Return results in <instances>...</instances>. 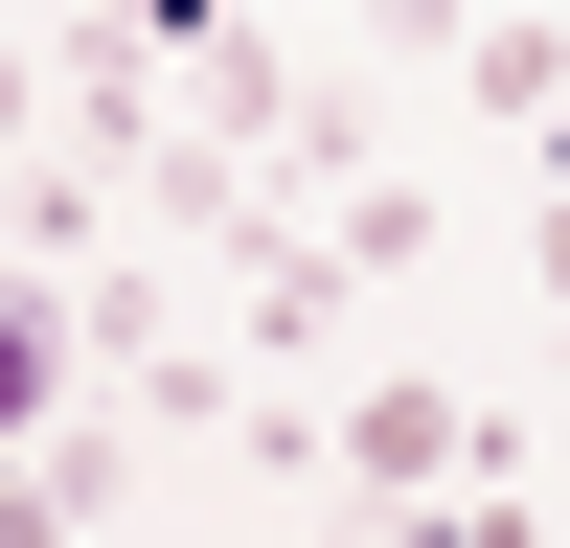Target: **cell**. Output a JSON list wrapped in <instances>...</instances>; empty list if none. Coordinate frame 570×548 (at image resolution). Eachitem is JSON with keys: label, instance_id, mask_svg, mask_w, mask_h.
<instances>
[{"label": "cell", "instance_id": "obj_1", "mask_svg": "<svg viewBox=\"0 0 570 548\" xmlns=\"http://www.w3.org/2000/svg\"><path fill=\"white\" fill-rule=\"evenodd\" d=\"M206 274H228V343H252V365H320V343L365 320V274H343V228H320L297 183H252V206L206 228Z\"/></svg>", "mask_w": 570, "mask_h": 548}, {"label": "cell", "instance_id": "obj_2", "mask_svg": "<svg viewBox=\"0 0 570 548\" xmlns=\"http://www.w3.org/2000/svg\"><path fill=\"white\" fill-rule=\"evenodd\" d=\"M320 480H343L365 526H434V502L480 480V411H456V389H411V365H365V389L320 411Z\"/></svg>", "mask_w": 570, "mask_h": 548}, {"label": "cell", "instance_id": "obj_3", "mask_svg": "<svg viewBox=\"0 0 570 548\" xmlns=\"http://www.w3.org/2000/svg\"><path fill=\"white\" fill-rule=\"evenodd\" d=\"M115 411H137L160 457H228V434H252V343H206V320H183V343L115 365Z\"/></svg>", "mask_w": 570, "mask_h": 548}, {"label": "cell", "instance_id": "obj_4", "mask_svg": "<svg viewBox=\"0 0 570 548\" xmlns=\"http://www.w3.org/2000/svg\"><path fill=\"white\" fill-rule=\"evenodd\" d=\"M456 91H480L502 137H548V160H570V23H525V0H480V23H456Z\"/></svg>", "mask_w": 570, "mask_h": 548}, {"label": "cell", "instance_id": "obj_5", "mask_svg": "<svg viewBox=\"0 0 570 548\" xmlns=\"http://www.w3.org/2000/svg\"><path fill=\"white\" fill-rule=\"evenodd\" d=\"M69 343H91V389H115L137 343H183V274L137 252V228H91V252H69Z\"/></svg>", "mask_w": 570, "mask_h": 548}, {"label": "cell", "instance_id": "obj_6", "mask_svg": "<svg viewBox=\"0 0 570 548\" xmlns=\"http://www.w3.org/2000/svg\"><path fill=\"white\" fill-rule=\"evenodd\" d=\"M69 389H91V343H69V274H46V297L0 274V457H23L46 411H69Z\"/></svg>", "mask_w": 570, "mask_h": 548}, {"label": "cell", "instance_id": "obj_7", "mask_svg": "<svg viewBox=\"0 0 570 548\" xmlns=\"http://www.w3.org/2000/svg\"><path fill=\"white\" fill-rule=\"evenodd\" d=\"M297 206L343 228V274H434V183H365L343 160V183H297Z\"/></svg>", "mask_w": 570, "mask_h": 548}, {"label": "cell", "instance_id": "obj_8", "mask_svg": "<svg viewBox=\"0 0 570 548\" xmlns=\"http://www.w3.org/2000/svg\"><path fill=\"white\" fill-rule=\"evenodd\" d=\"M23 137H69V69H46V23H0V160Z\"/></svg>", "mask_w": 570, "mask_h": 548}, {"label": "cell", "instance_id": "obj_9", "mask_svg": "<svg viewBox=\"0 0 570 548\" xmlns=\"http://www.w3.org/2000/svg\"><path fill=\"white\" fill-rule=\"evenodd\" d=\"M456 23H480V0H365V46H434V69H456Z\"/></svg>", "mask_w": 570, "mask_h": 548}, {"label": "cell", "instance_id": "obj_10", "mask_svg": "<svg viewBox=\"0 0 570 548\" xmlns=\"http://www.w3.org/2000/svg\"><path fill=\"white\" fill-rule=\"evenodd\" d=\"M548 274H570V160H548Z\"/></svg>", "mask_w": 570, "mask_h": 548}, {"label": "cell", "instance_id": "obj_11", "mask_svg": "<svg viewBox=\"0 0 570 548\" xmlns=\"http://www.w3.org/2000/svg\"><path fill=\"white\" fill-rule=\"evenodd\" d=\"M0 23H46V0H0Z\"/></svg>", "mask_w": 570, "mask_h": 548}, {"label": "cell", "instance_id": "obj_12", "mask_svg": "<svg viewBox=\"0 0 570 548\" xmlns=\"http://www.w3.org/2000/svg\"><path fill=\"white\" fill-rule=\"evenodd\" d=\"M548 320H570V274H548Z\"/></svg>", "mask_w": 570, "mask_h": 548}, {"label": "cell", "instance_id": "obj_13", "mask_svg": "<svg viewBox=\"0 0 570 548\" xmlns=\"http://www.w3.org/2000/svg\"><path fill=\"white\" fill-rule=\"evenodd\" d=\"M274 23H297V0H274Z\"/></svg>", "mask_w": 570, "mask_h": 548}]
</instances>
